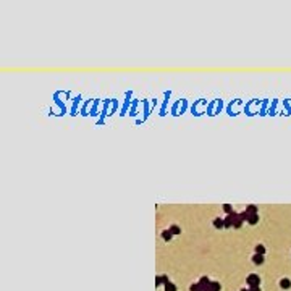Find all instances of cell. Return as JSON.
<instances>
[{
  "mask_svg": "<svg viewBox=\"0 0 291 291\" xmlns=\"http://www.w3.org/2000/svg\"><path fill=\"white\" fill-rule=\"evenodd\" d=\"M280 286H281V288H289V286H291L289 280H288V278H283V280L280 281Z\"/></svg>",
  "mask_w": 291,
  "mask_h": 291,
  "instance_id": "30bf717a",
  "label": "cell"
},
{
  "mask_svg": "<svg viewBox=\"0 0 291 291\" xmlns=\"http://www.w3.org/2000/svg\"><path fill=\"white\" fill-rule=\"evenodd\" d=\"M246 281H248V285H249L251 288H254V286H259L260 278H259V275H256V273H251V275L246 278Z\"/></svg>",
  "mask_w": 291,
  "mask_h": 291,
  "instance_id": "6da1fadb",
  "label": "cell"
},
{
  "mask_svg": "<svg viewBox=\"0 0 291 291\" xmlns=\"http://www.w3.org/2000/svg\"><path fill=\"white\" fill-rule=\"evenodd\" d=\"M209 288H210V291H220V285L217 283V281H210Z\"/></svg>",
  "mask_w": 291,
  "mask_h": 291,
  "instance_id": "52a82bcc",
  "label": "cell"
},
{
  "mask_svg": "<svg viewBox=\"0 0 291 291\" xmlns=\"http://www.w3.org/2000/svg\"><path fill=\"white\" fill-rule=\"evenodd\" d=\"M249 291H260V288H259V286H254V288H251Z\"/></svg>",
  "mask_w": 291,
  "mask_h": 291,
  "instance_id": "9a60e30c",
  "label": "cell"
},
{
  "mask_svg": "<svg viewBox=\"0 0 291 291\" xmlns=\"http://www.w3.org/2000/svg\"><path fill=\"white\" fill-rule=\"evenodd\" d=\"M248 223H249V225H256V223H259V213H251V215H249V218H248Z\"/></svg>",
  "mask_w": 291,
  "mask_h": 291,
  "instance_id": "3957f363",
  "label": "cell"
},
{
  "mask_svg": "<svg viewBox=\"0 0 291 291\" xmlns=\"http://www.w3.org/2000/svg\"><path fill=\"white\" fill-rule=\"evenodd\" d=\"M168 230H170L172 234H180L181 233V228L178 227V225H170V228H168Z\"/></svg>",
  "mask_w": 291,
  "mask_h": 291,
  "instance_id": "277c9868",
  "label": "cell"
},
{
  "mask_svg": "<svg viewBox=\"0 0 291 291\" xmlns=\"http://www.w3.org/2000/svg\"><path fill=\"white\" fill-rule=\"evenodd\" d=\"M241 227H243V220L238 217L236 220H234V223H233V228H241Z\"/></svg>",
  "mask_w": 291,
  "mask_h": 291,
  "instance_id": "4fadbf2b",
  "label": "cell"
},
{
  "mask_svg": "<svg viewBox=\"0 0 291 291\" xmlns=\"http://www.w3.org/2000/svg\"><path fill=\"white\" fill-rule=\"evenodd\" d=\"M172 236H173V234L170 233V230H163V231H162V238H163L165 241H170Z\"/></svg>",
  "mask_w": 291,
  "mask_h": 291,
  "instance_id": "5b68a950",
  "label": "cell"
},
{
  "mask_svg": "<svg viewBox=\"0 0 291 291\" xmlns=\"http://www.w3.org/2000/svg\"><path fill=\"white\" fill-rule=\"evenodd\" d=\"M256 254L264 256V254H265V248L262 246V244H257V246H256Z\"/></svg>",
  "mask_w": 291,
  "mask_h": 291,
  "instance_id": "9c48e42d",
  "label": "cell"
},
{
  "mask_svg": "<svg viewBox=\"0 0 291 291\" xmlns=\"http://www.w3.org/2000/svg\"><path fill=\"white\" fill-rule=\"evenodd\" d=\"M246 212H248L249 215H251V213H257V207H256V205H248Z\"/></svg>",
  "mask_w": 291,
  "mask_h": 291,
  "instance_id": "7c38bea8",
  "label": "cell"
},
{
  "mask_svg": "<svg viewBox=\"0 0 291 291\" xmlns=\"http://www.w3.org/2000/svg\"><path fill=\"white\" fill-rule=\"evenodd\" d=\"M241 291H249V289H246V288H243V289H241Z\"/></svg>",
  "mask_w": 291,
  "mask_h": 291,
  "instance_id": "2e32d148",
  "label": "cell"
},
{
  "mask_svg": "<svg viewBox=\"0 0 291 291\" xmlns=\"http://www.w3.org/2000/svg\"><path fill=\"white\" fill-rule=\"evenodd\" d=\"M252 262H254V264H262V262H264V256L256 254L254 257H252Z\"/></svg>",
  "mask_w": 291,
  "mask_h": 291,
  "instance_id": "8992f818",
  "label": "cell"
},
{
  "mask_svg": "<svg viewBox=\"0 0 291 291\" xmlns=\"http://www.w3.org/2000/svg\"><path fill=\"white\" fill-rule=\"evenodd\" d=\"M223 210L227 212V215H230V213H233V212H234V210H233V207H231L230 204H225V205H223Z\"/></svg>",
  "mask_w": 291,
  "mask_h": 291,
  "instance_id": "8fae6325",
  "label": "cell"
},
{
  "mask_svg": "<svg viewBox=\"0 0 291 291\" xmlns=\"http://www.w3.org/2000/svg\"><path fill=\"white\" fill-rule=\"evenodd\" d=\"M213 227L217 228V230H222V228H225V220L223 218H220V217H217L213 220Z\"/></svg>",
  "mask_w": 291,
  "mask_h": 291,
  "instance_id": "7a4b0ae2",
  "label": "cell"
},
{
  "mask_svg": "<svg viewBox=\"0 0 291 291\" xmlns=\"http://www.w3.org/2000/svg\"><path fill=\"white\" fill-rule=\"evenodd\" d=\"M165 291H176V286L172 283V281H167L165 283Z\"/></svg>",
  "mask_w": 291,
  "mask_h": 291,
  "instance_id": "ba28073f",
  "label": "cell"
},
{
  "mask_svg": "<svg viewBox=\"0 0 291 291\" xmlns=\"http://www.w3.org/2000/svg\"><path fill=\"white\" fill-rule=\"evenodd\" d=\"M239 218H241L243 222H248V218H249V213H248L246 210H244V212H241V213H239Z\"/></svg>",
  "mask_w": 291,
  "mask_h": 291,
  "instance_id": "5bb4252c",
  "label": "cell"
}]
</instances>
